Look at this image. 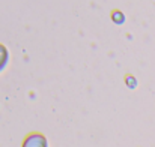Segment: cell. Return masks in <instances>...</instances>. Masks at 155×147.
<instances>
[{"label":"cell","mask_w":155,"mask_h":147,"mask_svg":"<svg viewBox=\"0 0 155 147\" xmlns=\"http://www.w3.org/2000/svg\"><path fill=\"white\" fill-rule=\"evenodd\" d=\"M111 20H113V23H116V24H124V23H125V15H124L120 11H113V12H111Z\"/></svg>","instance_id":"3"},{"label":"cell","mask_w":155,"mask_h":147,"mask_svg":"<svg viewBox=\"0 0 155 147\" xmlns=\"http://www.w3.org/2000/svg\"><path fill=\"white\" fill-rule=\"evenodd\" d=\"M125 80H127V86H128V87L134 89V87L137 86V83H136V78H134V77H130V75H128Z\"/></svg>","instance_id":"4"},{"label":"cell","mask_w":155,"mask_h":147,"mask_svg":"<svg viewBox=\"0 0 155 147\" xmlns=\"http://www.w3.org/2000/svg\"><path fill=\"white\" fill-rule=\"evenodd\" d=\"M8 60H9V53H8V50H6L5 45L0 44V72L6 68Z\"/></svg>","instance_id":"2"},{"label":"cell","mask_w":155,"mask_h":147,"mask_svg":"<svg viewBox=\"0 0 155 147\" xmlns=\"http://www.w3.org/2000/svg\"><path fill=\"white\" fill-rule=\"evenodd\" d=\"M21 147H48V143L42 134H30L24 138Z\"/></svg>","instance_id":"1"}]
</instances>
